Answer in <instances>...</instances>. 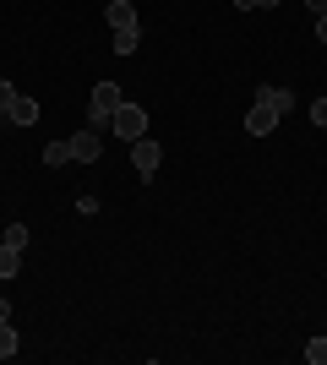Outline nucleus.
<instances>
[{
    "mask_svg": "<svg viewBox=\"0 0 327 365\" xmlns=\"http://www.w3.org/2000/svg\"><path fill=\"white\" fill-rule=\"evenodd\" d=\"M120 82H93V98H88V125L93 131H109V120H115V109H120Z\"/></svg>",
    "mask_w": 327,
    "mask_h": 365,
    "instance_id": "obj_1",
    "label": "nucleus"
},
{
    "mask_svg": "<svg viewBox=\"0 0 327 365\" xmlns=\"http://www.w3.org/2000/svg\"><path fill=\"white\" fill-rule=\"evenodd\" d=\"M109 131H115L120 142L147 137V109H142V104H120V109H115V120H109Z\"/></svg>",
    "mask_w": 327,
    "mask_h": 365,
    "instance_id": "obj_2",
    "label": "nucleus"
},
{
    "mask_svg": "<svg viewBox=\"0 0 327 365\" xmlns=\"http://www.w3.org/2000/svg\"><path fill=\"white\" fill-rule=\"evenodd\" d=\"M158 164H164V148H158L153 137H137V142H131V169H137L142 180H153Z\"/></svg>",
    "mask_w": 327,
    "mask_h": 365,
    "instance_id": "obj_3",
    "label": "nucleus"
},
{
    "mask_svg": "<svg viewBox=\"0 0 327 365\" xmlns=\"http://www.w3.org/2000/svg\"><path fill=\"white\" fill-rule=\"evenodd\" d=\"M246 131H251V137H273V131H279V109L262 104V98H251V109H246Z\"/></svg>",
    "mask_w": 327,
    "mask_h": 365,
    "instance_id": "obj_4",
    "label": "nucleus"
},
{
    "mask_svg": "<svg viewBox=\"0 0 327 365\" xmlns=\"http://www.w3.org/2000/svg\"><path fill=\"white\" fill-rule=\"evenodd\" d=\"M98 153H104V131H93V125H88V131H77V137H71V158H77V164H93Z\"/></svg>",
    "mask_w": 327,
    "mask_h": 365,
    "instance_id": "obj_5",
    "label": "nucleus"
},
{
    "mask_svg": "<svg viewBox=\"0 0 327 365\" xmlns=\"http://www.w3.org/2000/svg\"><path fill=\"white\" fill-rule=\"evenodd\" d=\"M38 115H44V109H38V98L16 93V104H11V115H6V120H11V125H38Z\"/></svg>",
    "mask_w": 327,
    "mask_h": 365,
    "instance_id": "obj_6",
    "label": "nucleus"
},
{
    "mask_svg": "<svg viewBox=\"0 0 327 365\" xmlns=\"http://www.w3.org/2000/svg\"><path fill=\"white\" fill-rule=\"evenodd\" d=\"M104 16H109V28H137V11H131V0H109Z\"/></svg>",
    "mask_w": 327,
    "mask_h": 365,
    "instance_id": "obj_7",
    "label": "nucleus"
},
{
    "mask_svg": "<svg viewBox=\"0 0 327 365\" xmlns=\"http://www.w3.org/2000/svg\"><path fill=\"white\" fill-rule=\"evenodd\" d=\"M256 98H262V104H273L279 115H289V109H295V93H289V88H256Z\"/></svg>",
    "mask_w": 327,
    "mask_h": 365,
    "instance_id": "obj_8",
    "label": "nucleus"
},
{
    "mask_svg": "<svg viewBox=\"0 0 327 365\" xmlns=\"http://www.w3.org/2000/svg\"><path fill=\"white\" fill-rule=\"evenodd\" d=\"M16 273H22V245L0 240V278H16Z\"/></svg>",
    "mask_w": 327,
    "mask_h": 365,
    "instance_id": "obj_9",
    "label": "nucleus"
},
{
    "mask_svg": "<svg viewBox=\"0 0 327 365\" xmlns=\"http://www.w3.org/2000/svg\"><path fill=\"white\" fill-rule=\"evenodd\" d=\"M142 49V28H115V55H137Z\"/></svg>",
    "mask_w": 327,
    "mask_h": 365,
    "instance_id": "obj_10",
    "label": "nucleus"
},
{
    "mask_svg": "<svg viewBox=\"0 0 327 365\" xmlns=\"http://www.w3.org/2000/svg\"><path fill=\"white\" fill-rule=\"evenodd\" d=\"M44 164H49V169L71 164V137H66V142H49V148H44Z\"/></svg>",
    "mask_w": 327,
    "mask_h": 365,
    "instance_id": "obj_11",
    "label": "nucleus"
},
{
    "mask_svg": "<svg viewBox=\"0 0 327 365\" xmlns=\"http://www.w3.org/2000/svg\"><path fill=\"white\" fill-rule=\"evenodd\" d=\"M16 349H22V338H16V327H11V322H0V360H11Z\"/></svg>",
    "mask_w": 327,
    "mask_h": 365,
    "instance_id": "obj_12",
    "label": "nucleus"
},
{
    "mask_svg": "<svg viewBox=\"0 0 327 365\" xmlns=\"http://www.w3.org/2000/svg\"><path fill=\"white\" fill-rule=\"evenodd\" d=\"M306 360H311V365H327V338H311V344H306Z\"/></svg>",
    "mask_w": 327,
    "mask_h": 365,
    "instance_id": "obj_13",
    "label": "nucleus"
},
{
    "mask_svg": "<svg viewBox=\"0 0 327 365\" xmlns=\"http://www.w3.org/2000/svg\"><path fill=\"white\" fill-rule=\"evenodd\" d=\"M6 245H22V251H28V224H11V229H6Z\"/></svg>",
    "mask_w": 327,
    "mask_h": 365,
    "instance_id": "obj_14",
    "label": "nucleus"
},
{
    "mask_svg": "<svg viewBox=\"0 0 327 365\" xmlns=\"http://www.w3.org/2000/svg\"><path fill=\"white\" fill-rule=\"evenodd\" d=\"M11 104H16V88H11V82H0V115H11Z\"/></svg>",
    "mask_w": 327,
    "mask_h": 365,
    "instance_id": "obj_15",
    "label": "nucleus"
},
{
    "mask_svg": "<svg viewBox=\"0 0 327 365\" xmlns=\"http://www.w3.org/2000/svg\"><path fill=\"white\" fill-rule=\"evenodd\" d=\"M234 6H240V11H273L279 0H234Z\"/></svg>",
    "mask_w": 327,
    "mask_h": 365,
    "instance_id": "obj_16",
    "label": "nucleus"
},
{
    "mask_svg": "<svg viewBox=\"0 0 327 365\" xmlns=\"http://www.w3.org/2000/svg\"><path fill=\"white\" fill-rule=\"evenodd\" d=\"M311 125H322V131H327V98H316V104H311Z\"/></svg>",
    "mask_w": 327,
    "mask_h": 365,
    "instance_id": "obj_17",
    "label": "nucleus"
},
{
    "mask_svg": "<svg viewBox=\"0 0 327 365\" xmlns=\"http://www.w3.org/2000/svg\"><path fill=\"white\" fill-rule=\"evenodd\" d=\"M316 44H327V16H316Z\"/></svg>",
    "mask_w": 327,
    "mask_h": 365,
    "instance_id": "obj_18",
    "label": "nucleus"
},
{
    "mask_svg": "<svg viewBox=\"0 0 327 365\" xmlns=\"http://www.w3.org/2000/svg\"><path fill=\"white\" fill-rule=\"evenodd\" d=\"M306 6H311V11H316V16H327V0H306Z\"/></svg>",
    "mask_w": 327,
    "mask_h": 365,
    "instance_id": "obj_19",
    "label": "nucleus"
},
{
    "mask_svg": "<svg viewBox=\"0 0 327 365\" xmlns=\"http://www.w3.org/2000/svg\"><path fill=\"white\" fill-rule=\"evenodd\" d=\"M0 322H11V300H0Z\"/></svg>",
    "mask_w": 327,
    "mask_h": 365,
    "instance_id": "obj_20",
    "label": "nucleus"
},
{
    "mask_svg": "<svg viewBox=\"0 0 327 365\" xmlns=\"http://www.w3.org/2000/svg\"><path fill=\"white\" fill-rule=\"evenodd\" d=\"M104 6H109V0H104Z\"/></svg>",
    "mask_w": 327,
    "mask_h": 365,
    "instance_id": "obj_21",
    "label": "nucleus"
}]
</instances>
